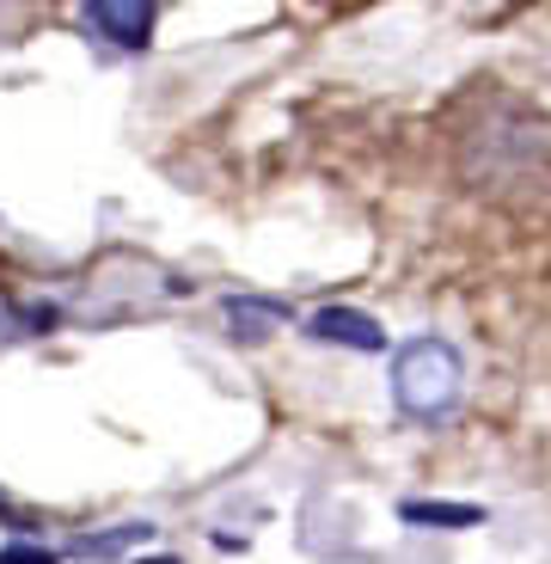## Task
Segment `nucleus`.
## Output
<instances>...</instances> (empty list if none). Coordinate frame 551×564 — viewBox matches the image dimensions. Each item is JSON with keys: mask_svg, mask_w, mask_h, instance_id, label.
I'll list each match as a JSON object with an SVG mask.
<instances>
[{"mask_svg": "<svg viewBox=\"0 0 551 564\" xmlns=\"http://www.w3.org/2000/svg\"><path fill=\"white\" fill-rule=\"evenodd\" d=\"M466 393V362L448 338H410L393 356V405L417 423H441L460 411Z\"/></svg>", "mask_w": 551, "mask_h": 564, "instance_id": "nucleus-1", "label": "nucleus"}, {"mask_svg": "<svg viewBox=\"0 0 551 564\" xmlns=\"http://www.w3.org/2000/svg\"><path fill=\"white\" fill-rule=\"evenodd\" d=\"M80 13H86V25L99 31L104 43H117V50H147L159 7L154 0H86Z\"/></svg>", "mask_w": 551, "mask_h": 564, "instance_id": "nucleus-2", "label": "nucleus"}, {"mask_svg": "<svg viewBox=\"0 0 551 564\" xmlns=\"http://www.w3.org/2000/svg\"><path fill=\"white\" fill-rule=\"evenodd\" d=\"M307 338L343 344V350H362V356H381V350H386L381 319H367L362 307H319V313L307 319Z\"/></svg>", "mask_w": 551, "mask_h": 564, "instance_id": "nucleus-3", "label": "nucleus"}, {"mask_svg": "<svg viewBox=\"0 0 551 564\" xmlns=\"http://www.w3.org/2000/svg\"><path fill=\"white\" fill-rule=\"evenodd\" d=\"M221 313H227V325H233L240 344H264L276 325H288V307L283 301H264V295H227Z\"/></svg>", "mask_w": 551, "mask_h": 564, "instance_id": "nucleus-4", "label": "nucleus"}, {"mask_svg": "<svg viewBox=\"0 0 551 564\" xmlns=\"http://www.w3.org/2000/svg\"><path fill=\"white\" fill-rule=\"evenodd\" d=\"M398 522L410 528H478L484 503H448V497H405L398 503Z\"/></svg>", "mask_w": 551, "mask_h": 564, "instance_id": "nucleus-5", "label": "nucleus"}, {"mask_svg": "<svg viewBox=\"0 0 551 564\" xmlns=\"http://www.w3.org/2000/svg\"><path fill=\"white\" fill-rule=\"evenodd\" d=\"M0 564H62V552L31 546V540H7V546H0Z\"/></svg>", "mask_w": 551, "mask_h": 564, "instance_id": "nucleus-6", "label": "nucleus"}, {"mask_svg": "<svg viewBox=\"0 0 551 564\" xmlns=\"http://www.w3.org/2000/svg\"><path fill=\"white\" fill-rule=\"evenodd\" d=\"M135 564H184V558H172V552H142Z\"/></svg>", "mask_w": 551, "mask_h": 564, "instance_id": "nucleus-7", "label": "nucleus"}]
</instances>
